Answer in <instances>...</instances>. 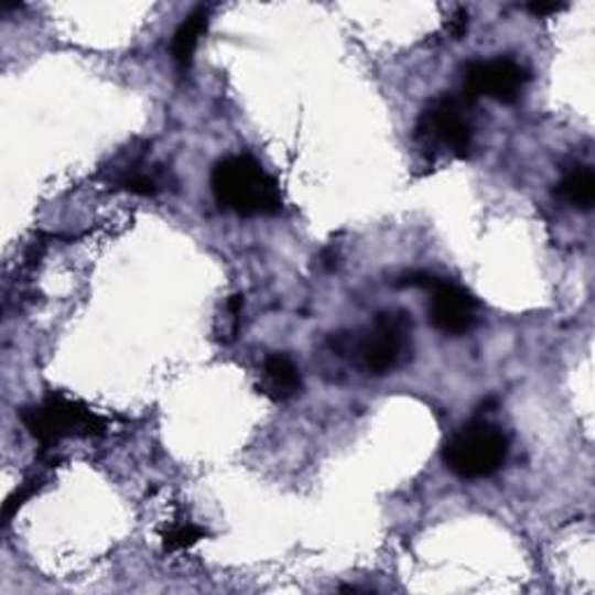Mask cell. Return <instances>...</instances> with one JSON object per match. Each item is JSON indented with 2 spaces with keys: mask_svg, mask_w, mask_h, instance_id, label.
<instances>
[{
  "mask_svg": "<svg viewBox=\"0 0 595 595\" xmlns=\"http://www.w3.org/2000/svg\"><path fill=\"white\" fill-rule=\"evenodd\" d=\"M212 194L221 209L240 217H272L282 209V194L257 159L232 154L212 167Z\"/></svg>",
  "mask_w": 595,
  "mask_h": 595,
  "instance_id": "1",
  "label": "cell"
},
{
  "mask_svg": "<svg viewBox=\"0 0 595 595\" xmlns=\"http://www.w3.org/2000/svg\"><path fill=\"white\" fill-rule=\"evenodd\" d=\"M509 454V437L488 421H470L442 446L446 470L461 479L494 477Z\"/></svg>",
  "mask_w": 595,
  "mask_h": 595,
  "instance_id": "2",
  "label": "cell"
},
{
  "mask_svg": "<svg viewBox=\"0 0 595 595\" xmlns=\"http://www.w3.org/2000/svg\"><path fill=\"white\" fill-rule=\"evenodd\" d=\"M410 331L412 324L405 314H377L372 326L360 333V337H333V349L339 356L354 351L360 368L370 375H387L398 368L402 356H405V349L410 345Z\"/></svg>",
  "mask_w": 595,
  "mask_h": 595,
  "instance_id": "3",
  "label": "cell"
},
{
  "mask_svg": "<svg viewBox=\"0 0 595 595\" xmlns=\"http://www.w3.org/2000/svg\"><path fill=\"white\" fill-rule=\"evenodd\" d=\"M21 421L45 450H52L63 437H94L105 431V421L94 414V410L84 408L82 402L71 400L63 393H50L35 405L24 408L21 410Z\"/></svg>",
  "mask_w": 595,
  "mask_h": 595,
  "instance_id": "4",
  "label": "cell"
},
{
  "mask_svg": "<svg viewBox=\"0 0 595 595\" xmlns=\"http://www.w3.org/2000/svg\"><path fill=\"white\" fill-rule=\"evenodd\" d=\"M467 105L463 96H440L421 112L416 123V140L423 147L444 149L454 156L465 159L473 149V126L467 119Z\"/></svg>",
  "mask_w": 595,
  "mask_h": 595,
  "instance_id": "5",
  "label": "cell"
},
{
  "mask_svg": "<svg viewBox=\"0 0 595 595\" xmlns=\"http://www.w3.org/2000/svg\"><path fill=\"white\" fill-rule=\"evenodd\" d=\"M528 79V71L517 58L498 56L491 61H473L463 68L461 96L467 105H475L482 96L512 105L521 98Z\"/></svg>",
  "mask_w": 595,
  "mask_h": 595,
  "instance_id": "6",
  "label": "cell"
},
{
  "mask_svg": "<svg viewBox=\"0 0 595 595\" xmlns=\"http://www.w3.org/2000/svg\"><path fill=\"white\" fill-rule=\"evenodd\" d=\"M429 291H431V322L440 333L465 335L475 328L479 303L475 301L470 291L437 278L433 280Z\"/></svg>",
  "mask_w": 595,
  "mask_h": 595,
  "instance_id": "7",
  "label": "cell"
},
{
  "mask_svg": "<svg viewBox=\"0 0 595 595\" xmlns=\"http://www.w3.org/2000/svg\"><path fill=\"white\" fill-rule=\"evenodd\" d=\"M303 387L301 372L286 354H270L261 368V393L284 402L291 400Z\"/></svg>",
  "mask_w": 595,
  "mask_h": 595,
  "instance_id": "8",
  "label": "cell"
},
{
  "mask_svg": "<svg viewBox=\"0 0 595 595\" xmlns=\"http://www.w3.org/2000/svg\"><path fill=\"white\" fill-rule=\"evenodd\" d=\"M207 24H209V8H196L175 31L170 52H173V61L180 73H186L191 68V63H194V54L198 50L201 37L207 31Z\"/></svg>",
  "mask_w": 595,
  "mask_h": 595,
  "instance_id": "9",
  "label": "cell"
},
{
  "mask_svg": "<svg viewBox=\"0 0 595 595\" xmlns=\"http://www.w3.org/2000/svg\"><path fill=\"white\" fill-rule=\"evenodd\" d=\"M115 184L136 196H156L165 188V177L159 167H147L142 161H133L131 165L121 167Z\"/></svg>",
  "mask_w": 595,
  "mask_h": 595,
  "instance_id": "10",
  "label": "cell"
},
{
  "mask_svg": "<svg viewBox=\"0 0 595 595\" xmlns=\"http://www.w3.org/2000/svg\"><path fill=\"white\" fill-rule=\"evenodd\" d=\"M559 198H563L567 205L580 207V209H591L595 201V177L593 170L586 165H580L563 177L559 184Z\"/></svg>",
  "mask_w": 595,
  "mask_h": 595,
  "instance_id": "11",
  "label": "cell"
},
{
  "mask_svg": "<svg viewBox=\"0 0 595 595\" xmlns=\"http://www.w3.org/2000/svg\"><path fill=\"white\" fill-rule=\"evenodd\" d=\"M207 538V530L196 526V523H180L173 526L163 536V549L165 551H184L191 549L194 544H198L201 540Z\"/></svg>",
  "mask_w": 595,
  "mask_h": 595,
  "instance_id": "12",
  "label": "cell"
},
{
  "mask_svg": "<svg viewBox=\"0 0 595 595\" xmlns=\"http://www.w3.org/2000/svg\"><path fill=\"white\" fill-rule=\"evenodd\" d=\"M242 305H245V298L242 295H232V298H228V301H226L221 328L217 331L221 343H232V339H236V335L240 331V312H242Z\"/></svg>",
  "mask_w": 595,
  "mask_h": 595,
  "instance_id": "13",
  "label": "cell"
},
{
  "mask_svg": "<svg viewBox=\"0 0 595 595\" xmlns=\"http://www.w3.org/2000/svg\"><path fill=\"white\" fill-rule=\"evenodd\" d=\"M37 491V482L33 479V482H29V484H24V486H21L19 488V491L12 496V498H8V502H6V507H3V523H10V519L14 517V512H17V509L21 507V505H24L33 494Z\"/></svg>",
  "mask_w": 595,
  "mask_h": 595,
  "instance_id": "14",
  "label": "cell"
},
{
  "mask_svg": "<svg viewBox=\"0 0 595 595\" xmlns=\"http://www.w3.org/2000/svg\"><path fill=\"white\" fill-rule=\"evenodd\" d=\"M567 6L565 3H556V0H536V3H528L526 10L538 17V19H547V17H554L559 12H563Z\"/></svg>",
  "mask_w": 595,
  "mask_h": 595,
  "instance_id": "15",
  "label": "cell"
},
{
  "mask_svg": "<svg viewBox=\"0 0 595 595\" xmlns=\"http://www.w3.org/2000/svg\"><path fill=\"white\" fill-rule=\"evenodd\" d=\"M446 33L452 35V40H461L467 33V10H456L450 21H446Z\"/></svg>",
  "mask_w": 595,
  "mask_h": 595,
  "instance_id": "16",
  "label": "cell"
}]
</instances>
